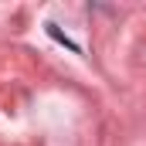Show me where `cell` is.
<instances>
[{"instance_id":"obj_1","label":"cell","mask_w":146,"mask_h":146,"mask_svg":"<svg viewBox=\"0 0 146 146\" xmlns=\"http://www.w3.org/2000/svg\"><path fill=\"white\" fill-rule=\"evenodd\" d=\"M48 34L54 37V41H61V44H68V48H72V51H78V44H75V41H68V37L61 34V31H58V27H54V24H48Z\"/></svg>"}]
</instances>
